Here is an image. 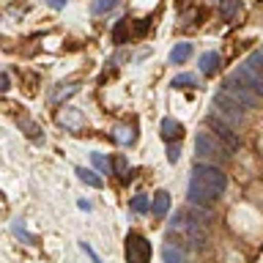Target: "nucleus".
<instances>
[{"label": "nucleus", "instance_id": "nucleus-5", "mask_svg": "<svg viewBox=\"0 0 263 263\" xmlns=\"http://www.w3.org/2000/svg\"><path fill=\"white\" fill-rule=\"evenodd\" d=\"M222 93H228L233 102H238L241 107H258V102H260V96L252 93L236 74H228L225 77V82H222Z\"/></svg>", "mask_w": 263, "mask_h": 263}, {"label": "nucleus", "instance_id": "nucleus-1", "mask_svg": "<svg viewBox=\"0 0 263 263\" xmlns=\"http://www.w3.org/2000/svg\"><path fill=\"white\" fill-rule=\"evenodd\" d=\"M228 189V176L222 173L217 164H205V162H195L192 167V178L186 186V197L195 205H211L219 200V195Z\"/></svg>", "mask_w": 263, "mask_h": 263}, {"label": "nucleus", "instance_id": "nucleus-10", "mask_svg": "<svg viewBox=\"0 0 263 263\" xmlns=\"http://www.w3.org/2000/svg\"><path fill=\"white\" fill-rule=\"evenodd\" d=\"M219 63H222L219 52H205V55H200V71L205 74V77H211V74H217Z\"/></svg>", "mask_w": 263, "mask_h": 263}, {"label": "nucleus", "instance_id": "nucleus-4", "mask_svg": "<svg viewBox=\"0 0 263 263\" xmlns=\"http://www.w3.org/2000/svg\"><path fill=\"white\" fill-rule=\"evenodd\" d=\"M123 252H126V263H151V241L143 233H137V230L126 233Z\"/></svg>", "mask_w": 263, "mask_h": 263}, {"label": "nucleus", "instance_id": "nucleus-23", "mask_svg": "<svg viewBox=\"0 0 263 263\" xmlns=\"http://www.w3.org/2000/svg\"><path fill=\"white\" fill-rule=\"evenodd\" d=\"M90 162H93L99 170H107V167H110V164H107V159H104L102 154H90Z\"/></svg>", "mask_w": 263, "mask_h": 263}, {"label": "nucleus", "instance_id": "nucleus-26", "mask_svg": "<svg viewBox=\"0 0 263 263\" xmlns=\"http://www.w3.org/2000/svg\"><path fill=\"white\" fill-rule=\"evenodd\" d=\"M8 82H11V80H8V74L3 71V77H0V85H3V90H8Z\"/></svg>", "mask_w": 263, "mask_h": 263}, {"label": "nucleus", "instance_id": "nucleus-18", "mask_svg": "<svg viewBox=\"0 0 263 263\" xmlns=\"http://www.w3.org/2000/svg\"><path fill=\"white\" fill-rule=\"evenodd\" d=\"M247 63H250L258 74H263V49H255V52L247 58Z\"/></svg>", "mask_w": 263, "mask_h": 263}, {"label": "nucleus", "instance_id": "nucleus-24", "mask_svg": "<svg viewBox=\"0 0 263 263\" xmlns=\"http://www.w3.org/2000/svg\"><path fill=\"white\" fill-rule=\"evenodd\" d=\"M115 173H118V176H129L126 173V159H123V156H115Z\"/></svg>", "mask_w": 263, "mask_h": 263}, {"label": "nucleus", "instance_id": "nucleus-7", "mask_svg": "<svg viewBox=\"0 0 263 263\" xmlns=\"http://www.w3.org/2000/svg\"><path fill=\"white\" fill-rule=\"evenodd\" d=\"M209 126L217 132V137L225 143L230 151H236L238 148V135H236V129H230L228 123H222V121H217V115H209Z\"/></svg>", "mask_w": 263, "mask_h": 263}, {"label": "nucleus", "instance_id": "nucleus-13", "mask_svg": "<svg viewBox=\"0 0 263 263\" xmlns=\"http://www.w3.org/2000/svg\"><path fill=\"white\" fill-rule=\"evenodd\" d=\"M162 260L164 263H186L184 250H181V247H173V244H164L162 247Z\"/></svg>", "mask_w": 263, "mask_h": 263}, {"label": "nucleus", "instance_id": "nucleus-14", "mask_svg": "<svg viewBox=\"0 0 263 263\" xmlns=\"http://www.w3.org/2000/svg\"><path fill=\"white\" fill-rule=\"evenodd\" d=\"M74 173H77V178L82 181V184H88V186H93V189H102V186H104V181L99 178L93 170H88V167H77Z\"/></svg>", "mask_w": 263, "mask_h": 263}, {"label": "nucleus", "instance_id": "nucleus-25", "mask_svg": "<svg viewBox=\"0 0 263 263\" xmlns=\"http://www.w3.org/2000/svg\"><path fill=\"white\" fill-rule=\"evenodd\" d=\"M47 3H49V8L61 11V8H66V3H69V0H47Z\"/></svg>", "mask_w": 263, "mask_h": 263}, {"label": "nucleus", "instance_id": "nucleus-8", "mask_svg": "<svg viewBox=\"0 0 263 263\" xmlns=\"http://www.w3.org/2000/svg\"><path fill=\"white\" fill-rule=\"evenodd\" d=\"M159 135L167 140V143H173V140H178L181 135H184V123L176 121V118H164L159 123Z\"/></svg>", "mask_w": 263, "mask_h": 263}, {"label": "nucleus", "instance_id": "nucleus-11", "mask_svg": "<svg viewBox=\"0 0 263 263\" xmlns=\"http://www.w3.org/2000/svg\"><path fill=\"white\" fill-rule=\"evenodd\" d=\"M189 55H192V44H189V41H181V44H176L170 49V63L181 66V63L189 61Z\"/></svg>", "mask_w": 263, "mask_h": 263}, {"label": "nucleus", "instance_id": "nucleus-20", "mask_svg": "<svg viewBox=\"0 0 263 263\" xmlns=\"http://www.w3.org/2000/svg\"><path fill=\"white\" fill-rule=\"evenodd\" d=\"M11 230H14V236H20L25 244H36V238H33V236L28 233V230H25V228L20 225V222H14V225H11Z\"/></svg>", "mask_w": 263, "mask_h": 263}, {"label": "nucleus", "instance_id": "nucleus-17", "mask_svg": "<svg viewBox=\"0 0 263 263\" xmlns=\"http://www.w3.org/2000/svg\"><path fill=\"white\" fill-rule=\"evenodd\" d=\"M132 211H135V214L151 211V203H148V197H145V195H135V197H132Z\"/></svg>", "mask_w": 263, "mask_h": 263}, {"label": "nucleus", "instance_id": "nucleus-12", "mask_svg": "<svg viewBox=\"0 0 263 263\" xmlns=\"http://www.w3.org/2000/svg\"><path fill=\"white\" fill-rule=\"evenodd\" d=\"M238 11H241V0H219V16L222 20H236Z\"/></svg>", "mask_w": 263, "mask_h": 263}, {"label": "nucleus", "instance_id": "nucleus-19", "mask_svg": "<svg viewBox=\"0 0 263 263\" xmlns=\"http://www.w3.org/2000/svg\"><path fill=\"white\" fill-rule=\"evenodd\" d=\"M189 85H197V77H192V74H178L173 80V88H189Z\"/></svg>", "mask_w": 263, "mask_h": 263}, {"label": "nucleus", "instance_id": "nucleus-22", "mask_svg": "<svg viewBox=\"0 0 263 263\" xmlns=\"http://www.w3.org/2000/svg\"><path fill=\"white\" fill-rule=\"evenodd\" d=\"M80 250H82V252H85V255H88V258H90V260H93V263H102V258H99V255L93 252V247H90L88 241H80Z\"/></svg>", "mask_w": 263, "mask_h": 263}, {"label": "nucleus", "instance_id": "nucleus-28", "mask_svg": "<svg viewBox=\"0 0 263 263\" xmlns=\"http://www.w3.org/2000/svg\"><path fill=\"white\" fill-rule=\"evenodd\" d=\"M178 3H181V6H186V3H189V0H178Z\"/></svg>", "mask_w": 263, "mask_h": 263}, {"label": "nucleus", "instance_id": "nucleus-2", "mask_svg": "<svg viewBox=\"0 0 263 263\" xmlns=\"http://www.w3.org/2000/svg\"><path fill=\"white\" fill-rule=\"evenodd\" d=\"M195 156L200 162H205V164L228 162L230 148L222 143L217 135H211V132H197V137H195Z\"/></svg>", "mask_w": 263, "mask_h": 263}, {"label": "nucleus", "instance_id": "nucleus-6", "mask_svg": "<svg viewBox=\"0 0 263 263\" xmlns=\"http://www.w3.org/2000/svg\"><path fill=\"white\" fill-rule=\"evenodd\" d=\"M233 74H236V77H238V80L244 82L247 88L252 90V93L263 96V74H258V71H255V69H252L250 63H241V66H238V69H236Z\"/></svg>", "mask_w": 263, "mask_h": 263}, {"label": "nucleus", "instance_id": "nucleus-15", "mask_svg": "<svg viewBox=\"0 0 263 263\" xmlns=\"http://www.w3.org/2000/svg\"><path fill=\"white\" fill-rule=\"evenodd\" d=\"M135 129L132 126H115V132H112V140L115 143H121V145H129V143H135Z\"/></svg>", "mask_w": 263, "mask_h": 263}, {"label": "nucleus", "instance_id": "nucleus-3", "mask_svg": "<svg viewBox=\"0 0 263 263\" xmlns=\"http://www.w3.org/2000/svg\"><path fill=\"white\" fill-rule=\"evenodd\" d=\"M244 107L238 104V102H233L228 93H219L214 96V115L222 121V123H228L230 129H241V123H244Z\"/></svg>", "mask_w": 263, "mask_h": 263}, {"label": "nucleus", "instance_id": "nucleus-9", "mask_svg": "<svg viewBox=\"0 0 263 263\" xmlns=\"http://www.w3.org/2000/svg\"><path fill=\"white\" fill-rule=\"evenodd\" d=\"M170 211V192H164V189H159V192H154V200H151V214L156 219L167 217Z\"/></svg>", "mask_w": 263, "mask_h": 263}, {"label": "nucleus", "instance_id": "nucleus-21", "mask_svg": "<svg viewBox=\"0 0 263 263\" xmlns=\"http://www.w3.org/2000/svg\"><path fill=\"white\" fill-rule=\"evenodd\" d=\"M178 156H181V145H178V143H170V145H167V162L176 164Z\"/></svg>", "mask_w": 263, "mask_h": 263}, {"label": "nucleus", "instance_id": "nucleus-27", "mask_svg": "<svg viewBox=\"0 0 263 263\" xmlns=\"http://www.w3.org/2000/svg\"><path fill=\"white\" fill-rule=\"evenodd\" d=\"M77 205H80L82 211H90V203H88V200H77Z\"/></svg>", "mask_w": 263, "mask_h": 263}, {"label": "nucleus", "instance_id": "nucleus-16", "mask_svg": "<svg viewBox=\"0 0 263 263\" xmlns=\"http://www.w3.org/2000/svg\"><path fill=\"white\" fill-rule=\"evenodd\" d=\"M118 6V0H93L90 3V14H107V11H112V8Z\"/></svg>", "mask_w": 263, "mask_h": 263}]
</instances>
